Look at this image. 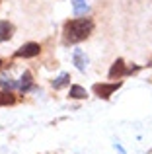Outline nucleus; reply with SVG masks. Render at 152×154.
Returning a JSON list of instances; mask_svg holds the SVG:
<instances>
[{"label":"nucleus","instance_id":"1","mask_svg":"<svg viewBox=\"0 0 152 154\" xmlns=\"http://www.w3.org/2000/svg\"><path fill=\"white\" fill-rule=\"evenodd\" d=\"M94 29V23L86 18H80V20H70V22L65 23V41L66 43H78L84 41L88 35L92 33Z\"/></svg>","mask_w":152,"mask_h":154},{"label":"nucleus","instance_id":"2","mask_svg":"<svg viewBox=\"0 0 152 154\" xmlns=\"http://www.w3.org/2000/svg\"><path fill=\"white\" fill-rule=\"evenodd\" d=\"M41 53L39 43H26L23 47H20V51H16V57H23V59H31V57H37Z\"/></svg>","mask_w":152,"mask_h":154},{"label":"nucleus","instance_id":"3","mask_svg":"<svg viewBox=\"0 0 152 154\" xmlns=\"http://www.w3.org/2000/svg\"><path fill=\"white\" fill-rule=\"evenodd\" d=\"M119 86H121V82H117V84H96V86H94V92L99 96V98L107 100Z\"/></svg>","mask_w":152,"mask_h":154},{"label":"nucleus","instance_id":"4","mask_svg":"<svg viewBox=\"0 0 152 154\" xmlns=\"http://www.w3.org/2000/svg\"><path fill=\"white\" fill-rule=\"evenodd\" d=\"M123 74H125V63H123V59H117L113 63V66L109 68V78H117V76Z\"/></svg>","mask_w":152,"mask_h":154},{"label":"nucleus","instance_id":"5","mask_svg":"<svg viewBox=\"0 0 152 154\" xmlns=\"http://www.w3.org/2000/svg\"><path fill=\"white\" fill-rule=\"evenodd\" d=\"M74 64H76V68H78V70H86L88 59L84 57V53L80 51V49H76V51H74Z\"/></svg>","mask_w":152,"mask_h":154},{"label":"nucleus","instance_id":"6","mask_svg":"<svg viewBox=\"0 0 152 154\" xmlns=\"http://www.w3.org/2000/svg\"><path fill=\"white\" fill-rule=\"evenodd\" d=\"M70 98H74V100H84V98H88V92L84 90L82 86L74 84V86H70Z\"/></svg>","mask_w":152,"mask_h":154},{"label":"nucleus","instance_id":"7","mask_svg":"<svg viewBox=\"0 0 152 154\" xmlns=\"http://www.w3.org/2000/svg\"><path fill=\"white\" fill-rule=\"evenodd\" d=\"M12 37V26L8 22H0V41H8Z\"/></svg>","mask_w":152,"mask_h":154},{"label":"nucleus","instance_id":"8","mask_svg":"<svg viewBox=\"0 0 152 154\" xmlns=\"http://www.w3.org/2000/svg\"><path fill=\"white\" fill-rule=\"evenodd\" d=\"M68 82H70V76L66 74V72H62L59 78H55V80H53V88H55V90H61V88H62V86H66Z\"/></svg>","mask_w":152,"mask_h":154},{"label":"nucleus","instance_id":"9","mask_svg":"<svg viewBox=\"0 0 152 154\" xmlns=\"http://www.w3.org/2000/svg\"><path fill=\"white\" fill-rule=\"evenodd\" d=\"M29 88H31V74L29 72H23V76L20 78V90L27 92Z\"/></svg>","mask_w":152,"mask_h":154},{"label":"nucleus","instance_id":"10","mask_svg":"<svg viewBox=\"0 0 152 154\" xmlns=\"http://www.w3.org/2000/svg\"><path fill=\"white\" fill-rule=\"evenodd\" d=\"M72 8L76 14H84L88 10V4H86V0H72Z\"/></svg>","mask_w":152,"mask_h":154},{"label":"nucleus","instance_id":"11","mask_svg":"<svg viewBox=\"0 0 152 154\" xmlns=\"http://www.w3.org/2000/svg\"><path fill=\"white\" fill-rule=\"evenodd\" d=\"M14 102H16V100H14L12 94H0V105H10Z\"/></svg>","mask_w":152,"mask_h":154},{"label":"nucleus","instance_id":"12","mask_svg":"<svg viewBox=\"0 0 152 154\" xmlns=\"http://www.w3.org/2000/svg\"><path fill=\"white\" fill-rule=\"evenodd\" d=\"M0 66H2V60H0Z\"/></svg>","mask_w":152,"mask_h":154}]
</instances>
